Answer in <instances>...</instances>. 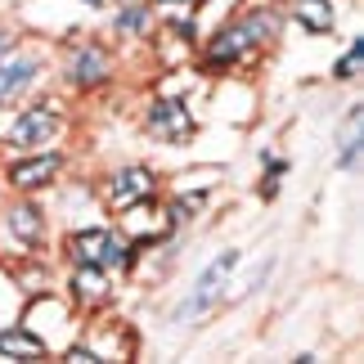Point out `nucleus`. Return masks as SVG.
Instances as JSON below:
<instances>
[{"label": "nucleus", "instance_id": "f257e3e1", "mask_svg": "<svg viewBox=\"0 0 364 364\" xmlns=\"http://www.w3.org/2000/svg\"><path fill=\"white\" fill-rule=\"evenodd\" d=\"M270 27H274V14H257V18H243V23L225 27V32L212 41V54H207V63H212V68H230V63H239L243 54L257 46L265 32H270Z\"/></svg>", "mask_w": 364, "mask_h": 364}, {"label": "nucleus", "instance_id": "f03ea898", "mask_svg": "<svg viewBox=\"0 0 364 364\" xmlns=\"http://www.w3.org/2000/svg\"><path fill=\"white\" fill-rule=\"evenodd\" d=\"M68 247H73V261L81 265V270L108 274V270H122V265H126V247L108 230H81V234H73Z\"/></svg>", "mask_w": 364, "mask_h": 364}, {"label": "nucleus", "instance_id": "7ed1b4c3", "mask_svg": "<svg viewBox=\"0 0 364 364\" xmlns=\"http://www.w3.org/2000/svg\"><path fill=\"white\" fill-rule=\"evenodd\" d=\"M239 265V252H220V257L207 265V270L198 274V284H193V292H189V301L176 311V324L180 319H193V315H207L212 311V301H216V292L225 288V274Z\"/></svg>", "mask_w": 364, "mask_h": 364}, {"label": "nucleus", "instance_id": "20e7f679", "mask_svg": "<svg viewBox=\"0 0 364 364\" xmlns=\"http://www.w3.org/2000/svg\"><path fill=\"white\" fill-rule=\"evenodd\" d=\"M149 131L162 135V139H171V144H180V139L193 135V117H189V108L180 100H158L149 108Z\"/></svg>", "mask_w": 364, "mask_h": 364}, {"label": "nucleus", "instance_id": "39448f33", "mask_svg": "<svg viewBox=\"0 0 364 364\" xmlns=\"http://www.w3.org/2000/svg\"><path fill=\"white\" fill-rule=\"evenodd\" d=\"M149 193H153V171L149 166H126V171L113 176V185H108L113 207H135V203H144Z\"/></svg>", "mask_w": 364, "mask_h": 364}, {"label": "nucleus", "instance_id": "423d86ee", "mask_svg": "<svg viewBox=\"0 0 364 364\" xmlns=\"http://www.w3.org/2000/svg\"><path fill=\"white\" fill-rule=\"evenodd\" d=\"M54 126H59V113L46 104V108H32V113H23L18 122H14L9 139H14V144H41V139L54 135Z\"/></svg>", "mask_w": 364, "mask_h": 364}, {"label": "nucleus", "instance_id": "0eeeda50", "mask_svg": "<svg viewBox=\"0 0 364 364\" xmlns=\"http://www.w3.org/2000/svg\"><path fill=\"white\" fill-rule=\"evenodd\" d=\"M54 171H59V158H54V153H41V158H32V162L9 166V180L18 189H36V185H46Z\"/></svg>", "mask_w": 364, "mask_h": 364}, {"label": "nucleus", "instance_id": "6e6552de", "mask_svg": "<svg viewBox=\"0 0 364 364\" xmlns=\"http://www.w3.org/2000/svg\"><path fill=\"white\" fill-rule=\"evenodd\" d=\"M104 77H108V59L100 50H81L73 59V68H68V81H73V86H100Z\"/></svg>", "mask_w": 364, "mask_h": 364}, {"label": "nucleus", "instance_id": "1a4fd4ad", "mask_svg": "<svg viewBox=\"0 0 364 364\" xmlns=\"http://www.w3.org/2000/svg\"><path fill=\"white\" fill-rule=\"evenodd\" d=\"M0 355H14V360H41V355H46V342H41L36 333L5 328V333H0Z\"/></svg>", "mask_w": 364, "mask_h": 364}, {"label": "nucleus", "instance_id": "9d476101", "mask_svg": "<svg viewBox=\"0 0 364 364\" xmlns=\"http://www.w3.org/2000/svg\"><path fill=\"white\" fill-rule=\"evenodd\" d=\"M36 81V63L32 59H18V63H0V100H9V95H18L23 86H32Z\"/></svg>", "mask_w": 364, "mask_h": 364}, {"label": "nucleus", "instance_id": "9b49d317", "mask_svg": "<svg viewBox=\"0 0 364 364\" xmlns=\"http://www.w3.org/2000/svg\"><path fill=\"white\" fill-rule=\"evenodd\" d=\"M292 18H301L311 32H328L333 9H328V0H297V5H292Z\"/></svg>", "mask_w": 364, "mask_h": 364}, {"label": "nucleus", "instance_id": "f8f14e48", "mask_svg": "<svg viewBox=\"0 0 364 364\" xmlns=\"http://www.w3.org/2000/svg\"><path fill=\"white\" fill-rule=\"evenodd\" d=\"M9 230L18 234L23 243H41V212H36V207H14V212H9Z\"/></svg>", "mask_w": 364, "mask_h": 364}, {"label": "nucleus", "instance_id": "ddd939ff", "mask_svg": "<svg viewBox=\"0 0 364 364\" xmlns=\"http://www.w3.org/2000/svg\"><path fill=\"white\" fill-rule=\"evenodd\" d=\"M360 108L351 117H346V126H342V139H338V166H355V153H360Z\"/></svg>", "mask_w": 364, "mask_h": 364}, {"label": "nucleus", "instance_id": "4468645a", "mask_svg": "<svg viewBox=\"0 0 364 364\" xmlns=\"http://www.w3.org/2000/svg\"><path fill=\"white\" fill-rule=\"evenodd\" d=\"M144 27H149V9L144 5H131V9L117 14V32L122 36H135V32H144Z\"/></svg>", "mask_w": 364, "mask_h": 364}, {"label": "nucleus", "instance_id": "2eb2a0df", "mask_svg": "<svg viewBox=\"0 0 364 364\" xmlns=\"http://www.w3.org/2000/svg\"><path fill=\"white\" fill-rule=\"evenodd\" d=\"M360 63H364V36H360L355 46H351V50H346L342 59H338V68H333V77H338V81H351Z\"/></svg>", "mask_w": 364, "mask_h": 364}, {"label": "nucleus", "instance_id": "dca6fc26", "mask_svg": "<svg viewBox=\"0 0 364 364\" xmlns=\"http://www.w3.org/2000/svg\"><path fill=\"white\" fill-rule=\"evenodd\" d=\"M203 203H207V193H189V198H176V207H171V220H185L189 212H198Z\"/></svg>", "mask_w": 364, "mask_h": 364}, {"label": "nucleus", "instance_id": "f3484780", "mask_svg": "<svg viewBox=\"0 0 364 364\" xmlns=\"http://www.w3.org/2000/svg\"><path fill=\"white\" fill-rule=\"evenodd\" d=\"M68 360H77V364H95L100 355H95L90 346H73V351H68Z\"/></svg>", "mask_w": 364, "mask_h": 364}, {"label": "nucleus", "instance_id": "a211bd4d", "mask_svg": "<svg viewBox=\"0 0 364 364\" xmlns=\"http://www.w3.org/2000/svg\"><path fill=\"white\" fill-rule=\"evenodd\" d=\"M171 32H176L180 41H189V36H193V23H176V27H171Z\"/></svg>", "mask_w": 364, "mask_h": 364}, {"label": "nucleus", "instance_id": "6ab92c4d", "mask_svg": "<svg viewBox=\"0 0 364 364\" xmlns=\"http://www.w3.org/2000/svg\"><path fill=\"white\" fill-rule=\"evenodd\" d=\"M5 54H9V36H0V63H5Z\"/></svg>", "mask_w": 364, "mask_h": 364}, {"label": "nucleus", "instance_id": "aec40b11", "mask_svg": "<svg viewBox=\"0 0 364 364\" xmlns=\"http://www.w3.org/2000/svg\"><path fill=\"white\" fill-rule=\"evenodd\" d=\"M162 5H180V0H162Z\"/></svg>", "mask_w": 364, "mask_h": 364}, {"label": "nucleus", "instance_id": "412c9836", "mask_svg": "<svg viewBox=\"0 0 364 364\" xmlns=\"http://www.w3.org/2000/svg\"><path fill=\"white\" fill-rule=\"evenodd\" d=\"M86 5H104V0H86Z\"/></svg>", "mask_w": 364, "mask_h": 364}]
</instances>
